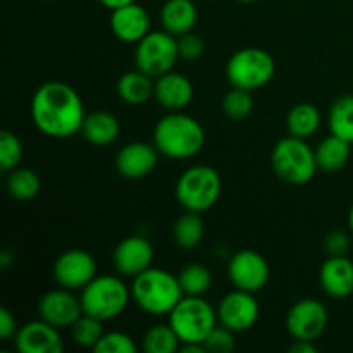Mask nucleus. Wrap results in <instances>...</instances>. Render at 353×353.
Returning a JSON list of instances; mask_svg holds the SVG:
<instances>
[{
    "label": "nucleus",
    "instance_id": "1",
    "mask_svg": "<svg viewBox=\"0 0 353 353\" xmlns=\"http://www.w3.org/2000/svg\"><path fill=\"white\" fill-rule=\"evenodd\" d=\"M85 117L81 97L68 83H43L31 100V119L34 126L50 138H69L81 133Z\"/></svg>",
    "mask_w": 353,
    "mask_h": 353
},
{
    "label": "nucleus",
    "instance_id": "2",
    "mask_svg": "<svg viewBox=\"0 0 353 353\" xmlns=\"http://www.w3.org/2000/svg\"><path fill=\"white\" fill-rule=\"evenodd\" d=\"M154 145L169 159H192L205 145V131L195 117L169 112L155 124Z\"/></svg>",
    "mask_w": 353,
    "mask_h": 353
},
{
    "label": "nucleus",
    "instance_id": "3",
    "mask_svg": "<svg viewBox=\"0 0 353 353\" xmlns=\"http://www.w3.org/2000/svg\"><path fill=\"white\" fill-rule=\"evenodd\" d=\"M185 296L178 276L159 268H150L134 276L131 299L150 316H169Z\"/></svg>",
    "mask_w": 353,
    "mask_h": 353
},
{
    "label": "nucleus",
    "instance_id": "4",
    "mask_svg": "<svg viewBox=\"0 0 353 353\" xmlns=\"http://www.w3.org/2000/svg\"><path fill=\"white\" fill-rule=\"evenodd\" d=\"M83 312L103 321H112L128 309L131 299V288L117 276H95L81 290Z\"/></svg>",
    "mask_w": 353,
    "mask_h": 353
},
{
    "label": "nucleus",
    "instance_id": "5",
    "mask_svg": "<svg viewBox=\"0 0 353 353\" xmlns=\"http://www.w3.org/2000/svg\"><path fill=\"white\" fill-rule=\"evenodd\" d=\"M271 164L276 176L290 185H305L316 176V150L309 147L303 138L286 137L274 145Z\"/></svg>",
    "mask_w": 353,
    "mask_h": 353
},
{
    "label": "nucleus",
    "instance_id": "6",
    "mask_svg": "<svg viewBox=\"0 0 353 353\" xmlns=\"http://www.w3.org/2000/svg\"><path fill=\"white\" fill-rule=\"evenodd\" d=\"M223 190L219 172L205 164L192 165L176 183V199L185 210L207 212L217 203Z\"/></svg>",
    "mask_w": 353,
    "mask_h": 353
},
{
    "label": "nucleus",
    "instance_id": "7",
    "mask_svg": "<svg viewBox=\"0 0 353 353\" xmlns=\"http://www.w3.org/2000/svg\"><path fill=\"white\" fill-rule=\"evenodd\" d=\"M169 324L185 343H205L207 336L217 326V310L202 296H183L169 314Z\"/></svg>",
    "mask_w": 353,
    "mask_h": 353
},
{
    "label": "nucleus",
    "instance_id": "8",
    "mask_svg": "<svg viewBox=\"0 0 353 353\" xmlns=\"http://www.w3.org/2000/svg\"><path fill=\"white\" fill-rule=\"evenodd\" d=\"M276 72V62L268 50L257 47L234 52L226 64V76L231 86L257 90L268 85Z\"/></svg>",
    "mask_w": 353,
    "mask_h": 353
},
{
    "label": "nucleus",
    "instance_id": "9",
    "mask_svg": "<svg viewBox=\"0 0 353 353\" xmlns=\"http://www.w3.org/2000/svg\"><path fill=\"white\" fill-rule=\"evenodd\" d=\"M178 59V40L164 30L150 31L143 40L138 41L134 50L137 69L147 72L154 79L172 71Z\"/></svg>",
    "mask_w": 353,
    "mask_h": 353
},
{
    "label": "nucleus",
    "instance_id": "10",
    "mask_svg": "<svg viewBox=\"0 0 353 353\" xmlns=\"http://www.w3.org/2000/svg\"><path fill=\"white\" fill-rule=\"evenodd\" d=\"M330 316L319 300L302 299L286 314V330L293 340L316 341L326 331Z\"/></svg>",
    "mask_w": 353,
    "mask_h": 353
},
{
    "label": "nucleus",
    "instance_id": "11",
    "mask_svg": "<svg viewBox=\"0 0 353 353\" xmlns=\"http://www.w3.org/2000/svg\"><path fill=\"white\" fill-rule=\"evenodd\" d=\"M52 274L62 288H68L71 292L83 290L97 276V262L88 252L72 248V250L62 252L55 259Z\"/></svg>",
    "mask_w": 353,
    "mask_h": 353
},
{
    "label": "nucleus",
    "instance_id": "12",
    "mask_svg": "<svg viewBox=\"0 0 353 353\" xmlns=\"http://www.w3.org/2000/svg\"><path fill=\"white\" fill-rule=\"evenodd\" d=\"M259 319V302L254 293L234 288L217 305V321L233 333L248 331Z\"/></svg>",
    "mask_w": 353,
    "mask_h": 353
},
{
    "label": "nucleus",
    "instance_id": "13",
    "mask_svg": "<svg viewBox=\"0 0 353 353\" xmlns=\"http://www.w3.org/2000/svg\"><path fill=\"white\" fill-rule=\"evenodd\" d=\"M228 278L234 288L243 292H261L269 281V264L259 252L240 250L228 264Z\"/></svg>",
    "mask_w": 353,
    "mask_h": 353
},
{
    "label": "nucleus",
    "instance_id": "14",
    "mask_svg": "<svg viewBox=\"0 0 353 353\" xmlns=\"http://www.w3.org/2000/svg\"><path fill=\"white\" fill-rule=\"evenodd\" d=\"M81 314V300L76 299L71 290L62 288V286L59 290L45 293L38 302V317L57 330L71 327Z\"/></svg>",
    "mask_w": 353,
    "mask_h": 353
},
{
    "label": "nucleus",
    "instance_id": "15",
    "mask_svg": "<svg viewBox=\"0 0 353 353\" xmlns=\"http://www.w3.org/2000/svg\"><path fill=\"white\" fill-rule=\"evenodd\" d=\"M114 268L121 276L134 278L152 268L154 247L143 236H128L114 250Z\"/></svg>",
    "mask_w": 353,
    "mask_h": 353
},
{
    "label": "nucleus",
    "instance_id": "16",
    "mask_svg": "<svg viewBox=\"0 0 353 353\" xmlns=\"http://www.w3.org/2000/svg\"><path fill=\"white\" fill-rule=\"evenodd\" d=\"M110 31L124 43H138L150 33V16L138 2L110 10Z\"/></svg>",
    "mask_w": 353,
    "mask_h": 353
},
{
    "label": "nucleus",
    "instance_id": "17",
    "mask_svg": "<svg viewBox=\"0 0 353 353\" xmlns=\"http://www.w3.org/2000/svg\"><path fill=\"white\" fill-rule=\"evenodd\" d=\"M14 340L21 353H61L64 350L59 330L43 319L31 321L21 326Z\"/></svg>",
    "mask_w": 353,
    "mask_h": 353
},
{
    "label": "nucleus",
    "instance_id": "18",
    "mask_svg": "<svg viewBox=\"0 0 353 353\" xmlns=\"http://www.w3.org/2000/svg\"><path fill=\"white\" fill-rule=\"evenodd\" d=\"M159 162V150L147 141H131L116 155V169L123 178L141 179L150 174Z\"/></svg>",
    "mask_w": 353,
    "mask_h": 353
},
{
    "label": "nucleus",
    "instance_id": "19",
    "mask_svg": "<svg viewBox=\"0 0 353 353\" xmlns=\"http://www.w3.org/2000/svg\"><path fill=\"white\" fill-rule=\"evenodd\" d=\"M154 99L169 112H181L193 100L192 81L181 72H165L155 78Z\"/></svg>",
    "mask_w": 353,
    "mask_h": 353
},
{
    "label": "nucleus",
    "instance_id": "20",
    "mask_svg": "<svg viewBox=\"0 0 353 353\" xmlns=\"http://www.w3.org/2000/svg\"><path fill=\"white\" fill-rule=\"evenodd\" d=\"M319 279L331 299H348L353 295V262L347 255L330 257L321 268Z\"/></svg>",
    "mask_w": 353,
    "mask_h": 353
},
{
    "label": "nucleus",
    "instance_id": "21",
    "mask_svg": "<svg viewBox=\"0 0 353 353\" xmlns=\"http://www.w3.org/2000/svg\"><path fill=\"white\" fill-rule=\"evenodd\" d=\"M199 10L193 0H165L161 9L162 30L172 37H181L195 28Z\"/></svg>",
    "mask_w": 353,
    "mask_h": 353
},
{
    "label": "nucleus",
    "instance_id": "22",
    "mask_svg": "<svg viewBox=\"0 0 353 353\" xmlns=\"http://www.w3.org/2000/svg\"><path fill=\"white\" fill-rule=\"evenodd\" d=\"M117 95L128 105H143L148 100L154 99L155 79L147 72L134 69L128 71L117 79Z\"/></svg>",
    "mask_w": 353,
    "mask_h": 353
},
{
    "label": "nucleus",
    "instance_id": "23",
    "mask_svg": "<svg viewBox=\"0 0 353 353\" xmlns=\"http://www.w3.org/2000/svg\"><path fill=\"white\" fill-rule=\"evenodd\" d=\"M81 133L88 143L95 145V147H107L117 140L121 126L114 114L105 112V110H97V112L86 114Z\"/></svg>",
    "mask_w": 353,
    "mask_h": 353
},
{
    "label": "nucleus",
    "instance_id": "24",
    "mask_svg": "<svg viewBox=\"0 0 353 353\" xmlns=\"http://www.w3.org/2000/svg\"><path fill=\"white\" fill-rule=\"evenodd\" d=\"M350 145L352 143H348L347 140H343V138L336 137L333 133L327 138H324L316 150V159L319 169H323L326 172H334L345 168V164L350 159Z\"/></svg>",
    "mask_w": 353,
    "mask_h": 353
},
{
    "label": "nucleus",
    "instance_id": "25",
    "mask_svg": "<svg viewBox=\"0 0 353 353\" xmlns=\"http://www.w3.org/2000/svg\"><path fill=\"white\" fill-rule=\"evenodd\" d=\"M321 126V114L312 103H296L286 116V128L292 137L307 138L312 137Z\"/></svg>",
    "mask_w": 353,
    "mask_h": 353
},
{
    "label": "nucleus",
    "instance_id": "26",
    "mask_svg": "<svg viewBox=\"0 0 353 353\" xmlns=\"http://www.w3.org/2000/svg\"><path fill=\"white\" fill-rule=\"evenodd\" d=\"M205 226L199 212L186 210L181 217H178L172 228V236H174L176 245L185 250H193L199 247L203 240Z\"/></svg>",
    "mask_w": 353,
    "mask_h": 353
},
{
    "label": "nucleus",
    "instance_id": "27",
    "mask_svg": "<svg viewBox=\"0 0 353 353\" xmlns=\"http://www.w3.org/2000/svg\"><path fill=\"white\" fill-rule=\"evenodd\" d=\"M331 133L353 143V95L340 97L334 100L327 116Z\"/></svg>",
    "mask_w": 353,
    "mask_h": 353
},
{
    "label": "nucleus",
    "instance_id": "28",
    "mask_svg": "<svg viewBox=\"0 0 353 353\" xmlns=\"http://www.w3.org/2000/svg\"><path fill=\"white\" fill-rule=\"evenodd\" d=\"M41 181L33 169L16 168L7 176V192L21 202L33 200L40 193Z\"/></svg>",
    "mask_w": 353,
    "mask_h": 353
},
{
    "label": "nucleus",
    "instance_id": "29",
    "mask_svg": "<svg viewBox=\"0 0 353 353\" xmlns=\"http://www.w3.org/2000/svg\"><path fill=\"white\" fill-rule=\"evenodd\" d=\"M143 350L147 353H174L179 350L181 340L171 324H155L143 334Z\"/></svg>",
    "mask_w": 353,
    "mask_h": 353
},
{
    "label": "nucleus",
    "instance_id": "30",
    "mask_svg": "<svg viewBox=\"0 0 353 353\" xmlns=\"http://www.w3.org/2000/svg\"><path fill=\"white\" fill-rule=\"evenodd\" d=\"M185 296H203L212 286V274L203 264H188L178 274Z\"/></svg>",
    "mask_w": 353,
    "mask_h": 353
},
{
    "label": "nucleus",
    "instance_id": "31",
    "mask_svg": "<svg viewBox=\"0 0 353 353\" xmlns=\"http://www.w3.org/2000/svg\"><path fill=\"white\" fill-rule=\"evenodd\" d=\"M71 336L78 347L95 348L103 336L102 321L83 312L71 326Z\"/></svg>",
    "mask_w": 353,
    "mask_h": 353
},
{
    "label": "nucleus",
    "instance_id": "32",
    "mask_svg": "<svg viewBox=\"0 0 353 353\" xmlns=\"http://www.w3.org/2000/svg\"><path fill=\"white\" fill-rule=\"evenodd\" d=\"M254 110V97L250 90L233 86L223 99V112L231 121H243Z\"/></svg>",
    "mask_w": 353,
    "mask_h": 353
},
{
    "label": "nucleus",
    "instance_id": "33",
    "mask_svg": "<svg viewBox=\"0 0 353 353\" xmlns=\"http://www.w3.org/2000/svg\"><path fill=\"white\" fill-rule=\"evenodd\" d=\"M21 159H23V143L16 134L3 130L0 133V169L10 172L12 169L19 168Z\"/></svg>",
    "mask_w": 353,
    "mask_h": 353
},
{
    "label": "nucleus",
    "instance_id": "34",
    "mask_svg": "<svg viewBox=\"0 0 353 353\" xmlns=\"http://www.w3.org/2000/svg\"><path fill=\"white\" fill-rule=\"evenodd\" d=\"M97 353H134L137 352V345L134 340L126 333L121 331H110V333H103L97 347L93 348Z\"/></svg>",
    "mask_w": 353,
    "mask_h": 353
},
{
    "label": "nucleus",
    "instance_id": "35",
    "mask_svg": "<svg viewBox=\"0 0 353 353\" xmlns=\"http://www.w3.org/2000/svg\"><path fill=\"white\" fill-rule=\"evenodd\" d=\"M203 345H205L207 352L230 353L234 350V347H236V343H234V333L224 326H216L212 330V333L207 336L205 343Z\"/></svg>",
    "mask_w": 353,
    "mask_h": 353
},
{
    "label": "nucleus",
    "instance_id": "36",
    "mask_svg": "<svg viewBox=\"0 0 353 353\" xmlns=\"http://www.w3.org/2000/svg\"><path fill=\"white\" fill-rule=\"evenodd\" d=\"M176 40H178L179 57L185 59V61H196L203 54V50H205L203 40L199 34L193 33V31L181 34V37H176Z\"/></svg>",
    "mask_w": 353,
    "mask_h": 353
},
{
    "label": "nucleus",
    "instance_id": "37",
    "mask_svg": "<svg viewBox=\"0 0 353 353\" xmlns=\"http://www.w3.org/2000/svg\"><path fill=\"white\" fill-rule=\"evenodd\" d=\"M324 250L330 257H340V255H347L350 250V238L345 231L334 230L326 234L324 238Z\"/></svg>",
    "mask_w": 353,
    "mask_h": 353
},
{
    "label": "nucleus",
    "instance_id": "38",
    "mask_svg": "<svg viewBox=\"0 0 353 353\" xmlns=\"http://www.w3.org/2000/svg\"><path fill=\"white\" fill-rule=\"evenodd\" d=\"M17 323H16V317L10 314L9 309H0V340L7 341L10 340L12 336H16L17 333Z\"/></svg>",
    "mask_w": 353,
    "mask_h": 353
},
{
    "label": "nucleus",
    "instance_id": "39",
    "mask_svg": "<svg viewBox=\"0 0 353 353\" xmlns=\"http://www.w3.org/2000/svg\"><path fill=\"white\" fill-rule=\"evenodd\" d=\"M288 352L292 353H316L317 347L314 345V341L307 340H295V343L288 348Z\"/></svg>",
    "mask_w": 353,
    "mask_h": 353
},
{
    "label": "nucleus",
    "instance_id": "40",
    "mask_svg": "<svg viewBox=\"0 0 353 353\" xmlns=\"http://www.w3.org/2000/svg\"><path fill=\"white\" fill-rule=\"evenodd\" d=\"M99 2L102 3L105 9L114 10V9H119V7H123V6H128V3L137 2V0H99Z\"/></svg>",
    "mask_w": 353,
    "mask_h": 353
},
{
    "label": "nucleus",
    "instance_id": "41",
    "mask_svg": "<svg viewBox=\"0 0 353 353\" xmlns=\"http://www.w3.org/2000/svg\"><path fill=\"white\" fill-rule=\"evenodd\" d=\"M348 228H350V231L353 233V205H352L350 212H348Z\"/></svg>",
    "mask_w": 353,
    "mask_h": 353
},
{
    "label": "nucleus",
    "instance_id": "42",
    "mask_svg": "<svg viewBox=\"0 0 353 353\" xmlns=\"http://www.w3.org/2000/svg\"><path fill=\"white\" fill-rule=\"evenodd\" d=\"M238 2H241V3H254V2H257V0H238Z\"/></svg>",
    "mask_w": 353,
    "mask_h": 353
}]
</instances>
